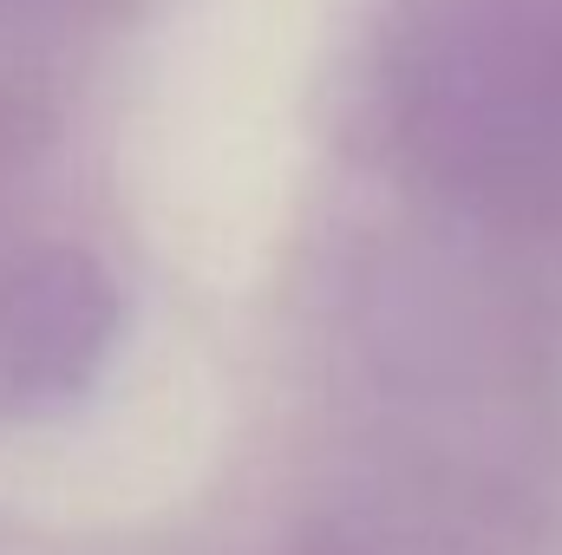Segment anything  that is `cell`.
<instances>
[{"label":"cell","instance_id":"obj_1","mask_svg":"<svg viewBox=\"0 0 562 555\" xmlns=\"http://www.w3.org/2000/svg\"><path fill=\"white\" fill-rule=\"evenodd\" d=\"M86 281L72 269H40L20 275L0 301V366L13 386H40L66 373V340H86Z\"/></svg>","mask_w":562,"mask_h":555}]
</instances>
